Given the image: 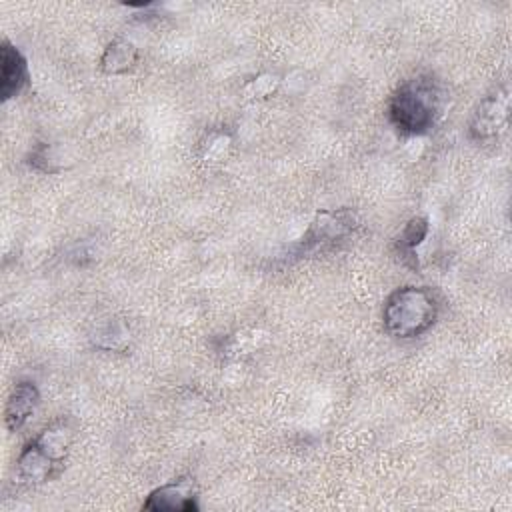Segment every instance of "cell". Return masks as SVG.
I'll return each instance as SVG.
<instances>
[{"instance_id":"3957f363","label":"cell","mask_w":512,"mask_h":512,"mask_svg":"<svg viewBox=\"0 0 512 512\" xmlns=\"http://www.w3.org/2000/svg\"><path fill=\"white\" fill-rule=\"evenodd\" d=\"M438 112V88L430 78H412L404 82L390 98V122L402 134H424L432 128Z\"/></svg>"},{"instance_id":"ba28073f","label":"cell","mask_w":512,"mask_h":512,"mask_svg":"<svg viewBox=\"0 0 512 512\" xmlns=\"http://www.w3.org/2000/svg\"><path fill=\"white\" fill-rule=\"evenodd\" d=\"M138 60V50L132 42L118 38L108 44L100 58V68L106 74H122L128 72Z\"/></svg>"},{"instance_id":"5b68a950","label":"cell","mask_w":512,"mask_h":512,"mask_svg":"<svg viewBox=\"0 0 512 512\" xmlns=\"http://www.w3.org/2000/svg\"><path fill=\"white\" fill-rule=\"evenodd\" d=\"M144 510L154 512H192L198 508L192 480L180 478L176 482L164 484L150 492L148 500L142 506Z\"/></svg>"},{"instance_id":"8992f818","label":"cell","mask_w":512,"mask_h":512,"mask_svg":"<svg viewBox=\"0 0 512 512\" xmlns=\"http://www.w3.org/2000/svg\"><path fill=\"white\" fill-rule=\"evenodd\" d=\"M28 84V64L20 50L8 40L0 46V98L6 102Z\"/></svg>"},{"instance_id":"7a4b0ae2","label":"cell","mask_w":512,"mask_h":512,"mask_svg":"<svg viewBox=\"0 0 512 512\" xmlns=\"http://www.w3.org/2000/svg\"><path fill=\"white\" fill-rule=\"evenodd\" d=\"M434 296L420 286H404L392 292L382 310L384 330L394 338H414L436 322Z\"/></svg>"},{"instance_id":"6da1fadb","label":"cell","mask_w":512,"mask_h":512,"mask_svg":"<svg viewBox=\"0 0 512 512\" xmlns=\"http://www.w3.org/2000/svg\"><path fill=\"white\" fill-rule=\"evenodd\" d=\"M72 444V430L66 422H54L30 440L18 456V478L26 484H40L60 472Z\"/></svg>"},{"instance_id":"52a82bcc","label":"cell","mask_w":512,"mask_h":512,"mask_svg":"<svg viewBox=\"0 0 512 512\" xmlns=\"http://www.w3.org/2000/svg\"><path fill=\"white\" fill-rule=\"evenodd\" d=\"M40 402V392L34 382H18L14 390L8 396L6 410H4V420L10 432H16L26 424V420L34 414L36 406Z\"/></svg>"},{"instance_id":"277c9868","label":"cell","mask_w":512,"mask_h":512,"mask_svg":"<svg viewBox=\"0 0 512 512\" xmlns=\"http://www.w3.org/2000/svg\"><path fill=\"white\" fill-rule=\"evenodd\" d=\"M508 88L500 86L480 100L470 120V136L478 142L498 138L508 122Z\"/></svg>"},{"instance_id":"9c48e42d","label":"cell","mask_w":512,"mask_h":512,"mask_svg":"<svg viewBox=\"0 0 512 512\" xmlns=\"http://www.w3.org/2000/svg\"><path fill=\"white\" fill-rule=\"evenodd\" d=\"M428 228H430V226H428V218H424V216H414V218H410L408 224L404 226L400 238H398L400 248H404V250H408V252L412 254V250H414L418 244H422V240L426 238Z\"/></svg>"}]
</instances>
